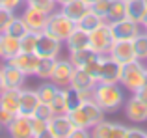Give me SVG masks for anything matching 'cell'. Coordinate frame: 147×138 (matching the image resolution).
I'll return each mask as SVG.
<instances>
[{
	"instance_id": "obj_1",
	"label": "cell",
	"mask_w": 147,
	"mask_h": 138,
	"mask_svg": "<svg viewBox=\"0 0 147 138\" xmlns=\"http://www.w3.org/2000/svg\"><path fill=\"white\" fill-rule=\"evenodd\" d=\"M93 101L104 112H117L125 105V93L119 84L97 82L93 88Z\"/></svg>"
},
{
	"instance_id": "obj_2",
	"label": "cell",
	"mask_w": 147,
	"mask_h": 138,
	"mask_svg": "<svg viewBox=\"0 0 147 138\" xmlns=\"http://www.w3.org/2000/svg\"><path fill=\"white\" fill-rule=\"evenodd\" d=\"M67 114L76 127H84V129H90L91 131V127H95L99 121L104 120V114L106 112L100 108L93 99H88V101H82L75 110H71Z\"/></svg>"
},
{
	"instance_id": "obj_3",
	"label": "cell",
	"mask_w": 147,
	"mask_h": 138,
	"mask_svg": "<svg viewBox=\"0 0 147 138\" xmlns=\"http://www.w3.org/2000/svg\"><path fill=\"white\" fill-rule=\"evenodd\" d=\"M147 82V66L142 64V60H134L130 64L123 66L121 80L119 84H123V88H127L129 91H136Z\"/></svg>"
},
{
	"instance_id": "obj_4",
	"label": "cell",
	"mask_w": 147,
	"mask_h": 138,
	"mask_svg": "<svg viewBox=\"0 0 147 138\" xmlns=\"http://www.w3.org/2000/svg\"><path fill=\"white\" fill-rule=\"evenodd\" d=\"M75 28H76V22L71 21V19L60 9V11H52V13L49 15L47 26H45L43 32L50 34L52 37H56V39H60V41H65L71 36V32Z\"/></svg>"
},
{
	"instance_id": "obj_5",
	"label": "cell",
	"mask_w": 147,
	"mask_h": 138,
	"mask_svg": "<svg viewBox=\"0 0 147 138\" xmlns=\"http://www.w3.org/2000/svg\"><path fill=\"white\" fill-rule=\"evenodd\" d=\"M114 41H115V37H114V32H112L110 22H102L99 28L90 32V47L102 56L110 52Z\"/></svg>"
},
{
	"instance_id": "obj_6",
	"label": "cell",
	"mask_w": 147,
	"mask_h": 138,
	"mask_svg": "<svg viewBox=\"0 0 147 138\" xmlns=\"http://www.w3.org/2000/svg\"><path fill=\"white\" fill-rule=\"evenodd\" d=\"M61 43L63 41L52 37L47 32H39L37 34V47H36V54L39 58H58L61 52Z\"/></svg>"
},
{
	"instance_id": "obj_7",
	"label": "cell",
	"mask_w": 147,
	"mask_h": 138,
	"mask_svg": "<svg viewBox=\"0 0 147 138\" xmlns=\"http://www.w3.org/2000/svg\"><path fill=\"white\" fill-rule=\"evenodd\" d=\"M76 125L71 121L69 114H54L49 120V136L50 138H71V133Z\"/></svg>"
},
{
	"instance_id": "obj_8",
	"label": "cell",
	"mask_w": 147,
	"mask_h": 138,
	"mask_svg": "<svg viewBox=\"0 0 147 138\" xmlns=\"http://www.w3.org/2000/svg\"><path fill=\"white\" fill-rule=\"evenodd\" d=\"M108 54H110L112 58H115L119 64H123V66L134 62V60H138L132 39H115Z\"/></svg>"
},
{
	"instance_id": "obj_9",
	"label": "cell",
	"mask_w": 147,
	"mask_h": 138,
	"mask_svg": "<svg viewBox=\"0 0 147 138\" xmlns=\"http://www.w3.org/2000/svg\"><path fill=\"white\" fill-rule=\"evenodd\" d=\"M121 73H123V64H119L117 60L112 58L110 54L102 56V71H100L99 82L119 84V80H121Z\"/></svg>"
},
{
	"instance_id": "obj_10",
	"label": "cell",
	"mask_w": 147,
	"mask_h": 138,
	"mask_svg": "<svg viewBox=\"0 0 147 138\" xmlns=\"http://www.w3.org/2000/svg\"><path fill=\"white\" fill-rule=\"evenodd\" d=\"M127 129L121 123H114V121H99L95 127H91V136L95 138H127Z\"/></svg>"
},
{
	"instance_id": "obj_11",
	"label": "cell",
	"mask_w": 147,
	"mask_h": 138,
	"mask_svg": "<svg viewBox=\"0 0 147 138\" xmlns=\"http://www.w3.org/2000/svg\"><path fill=\"white\" fill-rule=\"evenodd\" d=\"M73 73H75V66L71 64V60H69V58L67 60H60V58H58L50 80H52L58 88H69Z\"/></svg>"
},
{
	"instance_id": "obj_12",
	"label": "cell",
	"mask_w": 147,
	"mask_h": 138,
	"mask_svg": "<svg viewBox=\"0 0 147 138\" xmlns=\"http://www.w3.org/2000/svg\"><path fill=\"white\" fill-rule=\"evenodd\" d=\"M21 17L24 19L30 32H37V34L43 32L45 26H47V21H49V13L37 9V7H32V6H26Z\"/></svg>"
},
{
	"instance_id": "obj_13",
	"label": "cell",
	"mask_w": 147,
	"mask_h": 138,
	"mask_svg": "<svg viewBox=\"0 0 147 138\" xmlns=\"http://www.w3.org/2000/svg\"><path fill=\"white\" fill-rule=\"evenodd\" d=\"M123 106H125V116L129 121H132V123H145L147 121V105L140 101L134 93L132 97L127 99Z\"/></svg>"
},
{
	"instance_id": "obj_14",
	"label": "cell",
	"mask_w": 147,
	"mask_h": 138,
	"mask_svg": "<svg viewBox=\"0 0 147 138\" xmlns=\"http://www.w3.org/2000/svg\"><path fill=\"white\" fill-rule=\"evenodd\" d=\"M6 131H7V135L13 136V138H34L32 120H30V116H22V114H17L9 121Z\"/></svg>"
},
{
	"instance_id": "obj_15",
	"label": "cell",
	"mask_w": 147,
	"mask_h": 138,
	"mask_svg": "<svg viewBox=\"0 0 147 138\" xmlns=\"http://www.w3.org/2000/svg\"><path fill=\"white\" fill-rule=\"evenodd\" d=\"M112 32H114L115 39H134L138 34L142 32V24L140 22H134L130 19H121L117 22H112Z\"/></svg>"
},
{
	"instance_id": "obj_16",
	"label": "cell",
	"mask_w": 147,
	"mask_h": 138,
	"mask_svg": "<svg viewBox=\"0 0 147 138\" xmlns=\"http://www.w3.org/2000/svg\"><path fill=\"white\" fill-rule=\"evenodd\" d=\"M7 62H11L15 67H19L26 76H34L37 71V66H39V56L36 52H22L21 51L17 56H13Z\"/></svg>"
},
{
	"instance_id": "obj_17",
	"label": "cell",
	"mask_w": 147,
	"mask_h": 138,
	"mask_svg": "<svg viewBox=\"0 0 147 138\" xmlns=\"http://www.w3.org/2000/svg\"><path fill=\"white\" fill-rule=\"evenodd\" d=\"M0 69H2V76H4L6 88H24L26 75L19 67H15L11 62H6Z\"/></svg>"
},
{
	"instance_id": "obj_18",
	"label": "cell",
	"mask_w": 147,
	"mask_h": 138,
	"mask_svg": "<svg viewBox=\"0 0 147 138\" xmlns=\"http://www.w3.org/2000/svg\"><path fill=\"white\" fill-rule=\"evenodd\" d=\"M0 108L11 114H19L21 108V88H6L0 93Z\"/></svg>"
},
{
	"instance_id": "obj_19",
	"label": "cell",
	"mask_w": 147,
	"mask_h": 138,
	"mask_svg": "<svg viewBox=\"0 0 147 138\" xmlns=\"http://www.w3.org/2000/svg\"><path fill=\"white\" fill-rule=\"evenodd\" d=\"M39 103H41V99H39L36 90L21 88V108H19V114H22V116H34L36 108L39 106Z\"/></svg>"
},
{
	"instance_id": "obj_20",
	"label": "cell",
	"mask_w": 147,
	"mask_h": 138,
	"mask_svg": "<svg viewBox=\"0 0 147 138\" xmlns=\"http://www.w3.org/2000/svg\"><path fill=\"white\" fill-rule=\"evenodd\" d=\"M95 84H97V80H95L84 67H75V73H73V76H71L69 88H73V90H76V91H84V90H93Z\"/></svg>"
},
{
	"instance_id": "obj_21",
	"label": "cell",
	"mask_w": 147,
	"mask_h": 138,
	"mask_svg": "<svg viewBox=\"0 0 147 138\" xmlns=\"http://www.w3.org/2000/svg\"><path fill=\"white\" fill-rule=\"evenodd\" d=\"M90 4H86L84 0H71V2H67V4H63L61 6V11H63L65 15H67L71 21H75V22H78L80 19L84 17V15L90 11Z\"/></svg>"
},
{
	"instance_id": "obj_22",
	"label": "cell",
	"mask_w": 147,
	"mask_h": 138,
	"mask_svg": "<svg viewBox=\"0 0 147 138\" xmlns=\"http://www.w3.org/2000/svg\"><path fill=\"white\" fill-rule=\"evenodd\" d=\"M63 43L67 45L69 52H71V51H80V49H88V47H90V34L84 32L82 28L76 26V28L71 32V36H69Z\"/></svg>"
},
{
	"instance_id": "obj_23",
	"label": "cell",
	"mask_w": 147,
	"mask_h": 138,
	"mask_svg": "<svg viewBox=\"0 0 147 138\" xmlns=\"http://www.w3.org/2000/svg\"><path fill=\"white\" fill-rule=\"evenodd\" d=\"M19 52H21V39L4 32L2 34V52H0V58L7 62L13 56H17Z\"/></svg>"
},
{
	"instance_id": "obj_24",
	"label": "cell",
	"mask_w": 147,
	"mask_h": 138,
	"mask_svg": "<svg viewBox=\"0 0 147 138\" xmlns=\"http://www.w3.org/2000/svg\"><path fill=\"white\" fill-rule=\"evenodd\" d=\"M97 56H102V54L95 52L91 47L80 49V51H71V52H69V60H71V64H73L75 67H86L88 64H90L91 60H95Z\"/></svg>"
},
{
	"instance_id": "obj_25",
	"label": "cell",
	"mask_w": 147,
	"mask_h": 138,
	"mask_svg": "<svg viewBox=\"0 0 147 138\" xmlns=\"http://www.w3.org/2000/svg\"><path fill=\"white\" fill-rule=\"evenodd\" d=\"M145 11H147V0H127V19L142 24Z\"/></svg>"
},
{
	"instance_id": "obj_26",
	"label": "cell",
	"mask_w": 147,
	"mask_h": 138,
	"mask_svg": "<svg viewBox=\"0 0 147 138\" xmlns=\"http://www.w3.org/2000/svg\"><path fill=\"white\" fill-rule=\"evenodd\" d=\"M102 22H106V21H104V19L100 17L99 13H95V11L90 7V11H88V13L84 15V17L80 19L78 22H76V26H78V28H82L84 32L90 34V32H93L95 28H99V26L102 24Z\"/></svg>"
},
{
	"instance_id": "obj_27",
	"label": "cell",
	"mask_w": 147,
	"mask_h": 138,
	"mask_svg": "<svg viewBox=\"0 0 147 138\" xmlns=\"http://www.w3.org/2000/svg\"><path fill=\"white\" fill-rule=\"evenodd\" d=\"M127 17V0H112L110 9L106 15V22H117Z\"/></svg>"
},
{
	"instance_id": "obj_28",
	"label": "cell",
	"mask_w": 147,
	"mask_h": 138,
	"mask_svg": "<svg viewBox=\"0 0 147 138\" xmlns=\"http://www.w3.org/2000/svg\"><path fill=\"white\" fill-rule=\"evenodd\" d=\"M58 90H60V88H58L52 80H45V82H41L39 86L36 88V91H37V95H39L41 103H49V105H50V101L54 99V95L58 93Z\"/></svg>"
},
{
	"instance_id": "obj_29",
	"label": "cell",
	"mask_w": 147,
	"mask_h": 138,
	"mask_svg": "<svg viewBox=\"0 0 147 138\" xmlns=\"http://www.w3.org/2000/svg\"><path fill=\"white\" fill-rule=\"evenodd\" d=\"M58 58H39V66H37L36 76H39L41 80H50L54 71V66H56Z\"/></svg>"
},
{
	"instance_id": "obj_30",
	"label": "cell",
	"mask_w": 147,
	"mask_h": 138,
	"mask_svg": "<svg viewBox=\"0 0 147 138\" xmlns=\"http://www.w3.org/2000/svg\"><path fill=\"white\" fill-rule=\"evenodd\" d=\"M26 32H28V26H26L24 19H22V17H17V15L11 19V22L7 24V28H6V34L15 36V37H19V39H21Z\"/></svg>"
},
{
	"instance_id": "obj_31",
	"label": "cell",
	"mask_w": 147,
	"mask_h": 138,
	"mask_svg": "<svg viewBox=\"0 0 147 138\" xmlns=\"http://www.w3.org/2000/svg\"><path fill=\"white\" fill-rule=\"evenodd\" d=\"M134 49H136L138 60H147V30H142L136 37H134Z\"/></svg>"
},
{
	"instance_id": "obj_32",
	"label": "cell",
	"mask_w": 147,
	"mask_h": 138,
	"mask_svg": "<svg viewBox=\"0 0 147 138\" xmlns=\"http://www.w3.org/2000/svg\"><path fill=\"white\" fill-rule=\"evenodd\" d=\"M50 108L54 114H67V101H65V88H60L54 99L50 101Z\"/></svg>"
},
{
	"instance_id": "obj_33",
	"label": "cell",
	"mask_w": 147,
	"mask_h": 138,
	"mask_svg": "<svg viewBox=\"0 0 147 138\" xmlns=\"http://www.w3.org/2000/svg\"><path fill=\"white\" fill-rule=\"evenodd\" d=\"M30 120H32V133H34V138L49 136V121L41 120V118H36V116H30Z\"/></svg>"
},
{
	"instance_id": "obj_34",
	"label": "cell",
	"mask_w": 147,
	"mask_h": 138,
	"mask_svg": "<svg viewBox=\"0 0 147 138\" xmlns=\"http://www.w3.org/2000/svg\"><path fill=\"white\" fill-rule=\"evenodd\" d=\"M37 47V32H26L21 37V51L22 52H36Z\"/></svg>"
},
{
	"instance_id": "obj_35",
	"label": "cell",
	"mask_w": 147,
	"mask_h": 138,
	"mask_svg": "<svg viewBox=\"0 0 147 138\" xmlns=\"http://www.w3.org/2000/svg\"><path fill=\"white\" fill-rule=\"evenodd\" d=\"M26 6H32V7H37V9L45 11V13H52L56 11V6L58 2L56 0H26Z\"/></svg>"
},
{
	"instance_id": "obj_36",
	"label": "cell",
	"mask_w": 147,
	"mask_h": 138,
	"mask_svg": "<svg viewBox=\"0 0 147 138\" xmlns=\"http://www.w3.org/2000/svg\"><path fill=\"white\" fill-rule=\"evenodd\" d=\"M65 101H67V112H71V110H75L84 99L80 97V93L76 90H73V88H65Z\"/></svg>"
},
{
	"instance_id": "obj_37",
	"label": "cell",
	"mask_w": 147,
	"mask_h": 138,
	"mask_svg": "<svg viewBox=\"0 0 147 138\" xmlns=\"http://www.w3.org/2000/svg\"><path fill=\"white\" fill-rule=\"evenodd\" d=\"M84 69H86V71L90 73V75H91V76H93V78H95V80L99 82L100 71H102V56H97L95 60H91V62L88 64V66L84 67Z\"/></svg>"
},
{
	"instance_id": "obj_38",
	"label": "cell",
	"mask_w": 147,
	"mask_h": 138,
	"mask_svg": "<svg viewBox=\"0 0 147 138\" xmlns=\"http://www.w3.org/2000/svg\"><path fill=\"white\" fill-rule=\"evenodd\" d=\"M110 4H112V0H97V2L91 4V9H93L95 13H99L100 17L106 21V15H108V9H110Z\"/></svg>"
},
{
	"instance_id": "obj_39",
	"label": "cell",
	"mask_w": 147,
	"mask_h": 138,
	"mask_svg": "<svg viewBox=\"0 0 147 138\" xmlns=\"http://www.w3.org/2000/svg\"><path fill=\"white\" fill-rule=\"evenodd\" d=\"M34 116L41 118V120H45V121H49L50 118L54 116V112H52V108H50L49 103H39V106H37L36 112H34Z\"/></svg>"
},
{
	"instance_id": "obj_40",
	"label": "cell",
	"mask_w": 147,
	"mask_h": 138,
	"mask_svg": "<svg viewBox=\"0 0 147 138\" xmlns=\"http://www.w3.org/2000/svg\"><path fill=\"white\" fill-rule=\"evenodd\" d=\"M15 17V11H9L6 7H0V34L6 32L7 24L11 22V19Z\"/></svg>"
},
{
	"instance_id": "obj_41",
	"label": "cell",
	"mask_w": 147,
	"mask_h": 138,
	"mask_svg": "<svg viewBox=\"0 0 147 138\" xmlns=\"http://www.w3.org/2000/svg\"><path fill=\"white\" fill-rule=\"evenodd\" d=\"M127 138H147V131L138 127H129L127 129Z\"/></svg>"
},
{
	"instance_id": "obj_42",
	"label": "cell",
	"mask_w": 147,
	"mask_h": 138,
	"mask_svg": "<svg viewBox=\"0 0 147 138\" xmlns=\"http://www.w3.org/2000/svg\"><path fill=\"white\" fill-rule=\"evenodd\" d=\"M15 116H17V114H11V112H7V110H2V108H0V125L6 129L7 125H9V121L13 120Z\"/></svg>"
},
{
	"instance_id": "obj_43",
	"label": "cell",
	"mask_w": 147,
	"mask_h": 138,
	"mask_svg": "<svg viewBox=\"0 0 147 138\" xmlns=\"http://www.w3.org/2000/svg\"><path fill=\"white\" fill-rule=\"evenodd\" d=\"M24 2L26 0H4L2 7H6V9H9V11H15V9H19Z\"/></svg>"
},
{
	"instance_id": "obj_44",
	"label": "cell",
	"mask_w": 147,
	"mask_h": 138,
	"mask_svg": "<svg viewBox=\"0 0 147 138\" xmlns=\"http://www.w3.org/2000/svg\"><path fill=\"white\" fill-rule=\"evenodd\" d=\"M91 133H90V129H84V127H75L73 129V133H71V138H88Z\"/></svg>"
},
{
	"instance_id": "obj_45",
	"label": "cell",
	"mask_w": 147,
	"mask_h": 138,
	"mask_svg": "<svg viewBox=\"0 0 147 138\" xmlns=\"http://www.w3.org/2000/svg\"><path fill=\"white\" fill-rule=\"evenodd\" d=\"M134 95H136V97L140 99V101H144L145 105H147V84H144V86H142L140 90L134 91Z\"/></svg>"
},
{
	"instance_id": "obj_46",
	"label": "cell",
	"mask_w": 147,
	"mask_h": 138,
	"mask_svg": "<svg viewBox=\"0 0 147 138\" xmlns=\"http://www.w3.org/2000/svg\"><path fill=\"white\" fill-rule=\"evenodd\" d=\"M6 90V84H4V76H2V69H0V93Z\"/></svg>"
},
{
	"instance_id": "obj_47",
	"label": "cell",
	"mask_w": 147,
	"mask_h": 138,
	"mask_svg": "<svg viewBox=\"0 0 147 138\" xmlns=\"http://www.w3.org/2000/svg\"><path fill=\"white\" fill-rule=\"evenodd\" d=\"M142 26L147 30V11H145V17H144V21H142Z\"/></svg>"
},
{
	"instance_id": "obj_48",
	"label": "cell",
	"mask_w": 147,
	"mask_h": 138,
	"mask_svg": "<svg viewBox=\"0 0 147 138\" xmlns=\"http://www.w3.org/2000/svg\"><path fill=\"white\" fill-rule=\"evenodd\" d=\"M58 2V6H63V4H67V2H71V0H56Z\"/></svg>"
},
{
	"instance_id": "obj_49",
	"label": "cell",
	"mask_w": 147,
	"mask_h": 138,
	"mask_svg": "<svg viewBox=\"0 0 147 138\" xmlns=\"http://www.w3.org/2000/svg\"><path fill=\"white\" fill-rule=\"evenodd\" d=\"M84 2H86V4H90V6H91V4H93V2H97V0H84Z\"/></svg>"
},
{
	"instance_id": "obj_50",
	"label": "cell",
	"mask_w": 147,
	"mask_h": 138,
	"mask_svg": "<svg viewBox=\"0 0 147 138\" xmlns=\"http://www.w3.org/2000/svg\"><path fill=\"white\" fill-rule=\"evenodd\" d=\"M0 52H2V34H0Z\"/></svg>"
},
{
	"instance_id": "obj_51",
	"label": "cell",
	"mask_w": 147,
	"mask_h": 138,
	"mask_svg": "<svg viewBox=\"0 0 147 138\" xmlns=\"http://www.w3.org/2000/svg\"><path fill=\"white\" fill-rule=\"evenodd\" d=\"M2 131H4V127H2V125H0V135H2Z\"/></svg>"
},
{
	"instance_id": "obj_52",
	"label": "cell",
	"mask_w": 147,
	"mask_h": 138,
	"mask_svg": "<svg viewBox=\"0 0 147 138\" xmlns=\"http://www.w3.org/2000/svg\"><path fill=\"white\" fill-rule=\"evenodd\" d=\"M2 4H4V0H0V7H2Z\"/></svg>"
},
{
	"instance_id": "obj_53",
	"label": "cell",
	"mask_w": 147,
	"mask_h": 138,
	"mask_svg": "<svg viewBox=\"0 0 147 138\" xmlns=\"http://www.w3.org/2000/svg\"><path fill=\"white\" fill-rule=\"evenodd\" d=\"M145 66H147V60H145Z\"/></svg>"
},
{
	"instance_id": "obj_54",
	"label": "cell",
	"mask_w": 147,
	"mask_h": 138,
	"mask_svg": "<svg viewBox=\"0 0 147 138\" xmlns=\"http://www.w3.org/2000/svg\"><path fill=\"white\" fill-rule=\"evenodd\" d=\"M145 84H147V82H145Z\"/></svg>"
}]
</instances>
